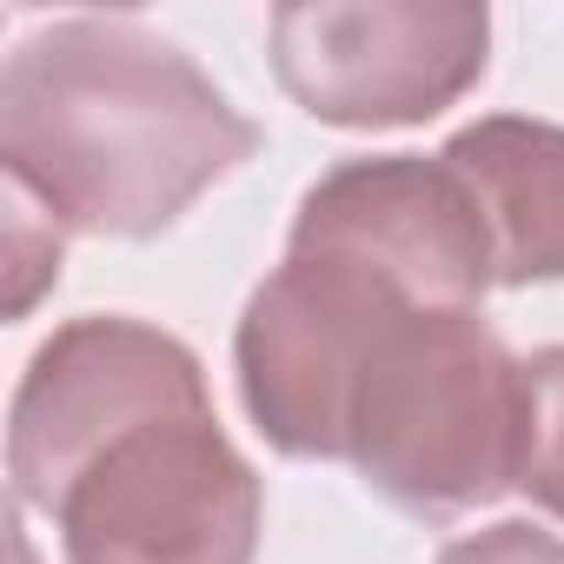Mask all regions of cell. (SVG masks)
<instances>
[{"instance_id":"obj_1","label":"cell","mask_w":564,"mask_h":564,"mask_svg":"<svg viewBox=\"0 0 564 564\" xmlns=\"http://www.w3.org/2000/svg\"><path fill=\"white\" fill-rule=\"evenodd\" d=\"M252 153L213 74L133 21H54L0 67V173L67 232L153 239Z\"/></svg>"},{"instance_id":"obj_2","label":"cell","mask_w":564,"mask_h":564,"mask_svg":"<svg viewBox=\"0 0 564 564\" xmlns=\"http://www.w3.org/2000/svg\"><path fill=\"white\" fill-rule=\"evenodd\" d=\"M346 458L419 518H458L524 471V359L478 313H405L352 399Z\"/></svg>"},{"instance_id":"obj_3","label":"cell","mask_w":564,"mask_h":564,"mask_svg":"<svg viewBox=\"0 0 564 564\" xmlns=\"http://www.w3.org/2000/svg\"><path fill=\"white\" fill-rule=\"evenodd\" d=\"M67 564H252L265 485L213 412L113 438L54 505Z\"/></svg>"},{"instance_id":"obj_4","label":"cell","mask_w":564,"mask_h":564,"mask_svg":"<svg viewBox=\"0 0 564 564\" xmlns=\"http://www.w3.org/2000/svg\"><path fill=\"white\" fill-rule=\"evenodd\" d=\"M272 74L313 120L379 133L458 107L491 54L471 0H293L272 8Z\"/></svg>"},{"instance_id":"obj_5","label":"cell","mask_w":564,"mask_h":564,"mask_svg":"<svg viewBox=\"0 0 564 564\" xmlns=\"http://www.w3.org/2000/svg\"><path fill=\"white\" fill-rule=\"evenodd\" d=\"M419 313L346 259L286 252L232 333L239 399L286 458H346V425L379 339Z\"/></svg>"},{"instance_id":"obj_6","label":"cell","mask_w":564,"mask_h":564,"mask_svg":"<svg viewBox=\"0 0 564 564\" xmlns=\"http://www.w3.org/2000/svg\"><path fill=\"white\" fill-rule=\"evenodd\" d=\"M180 412H213L199 352L140 319H74L21 372L8 405V471L14 498L47 511L61 491L127 432Z\"/></svg>"},{"instance_id":"obj_7","label":"cell","mask_w":564,"mask_h":564,"mask_svg":"<svg viewBox=\"0 0 564 564\" xmlns=\"http://www.w3.org/2000/svg\"><path fill=\"white\" fill-rule=\"evenodd\" d=\"M286 252L346 259L419 313H478L485 286H498L485 213L438 153H372L319 173Z\"/></svg>"},{"instance_id":"obj_8","label":"cell","mask_w":564,"mask_h":564,"mask_svg":"<svg viewBox=\"0 0 564 564\" xmlns=\"http://www.w3.org/2000/svg\"><path fill=\"white\" fill-rule=\"evenodd\" d=\"M478 199L498 286L564 279V127L524 113H485L438 153Z\"/></svg>"},{"instance_id":"obj_9","label":"cell","mask_w":564,"mask_h":564,"mask_svg":"<svg viewBox=\"0 0 564 564\" xmlns=\"http://www.w3.org/2000/svg\"><path fill=\"white\" fill-rule=\"evenodd\" d=\"M518 491L564 518V346L524 359V471Z\"/></svg>"},{"instance_id":"obj_10","label":"cell","mask_w":564,"mask_h":564,"mask_svg":"<svg viewBox=\"0 0 564 564\" xmlns=\"http://www.w3.org/2000/svg\"><path fill=\"white\" fill-rule=\"evenodd\" d=\"M438 564H564V538L524 524V518H505V524H485V531H465L438 551Z\"/></svg>"}]
</instances>
